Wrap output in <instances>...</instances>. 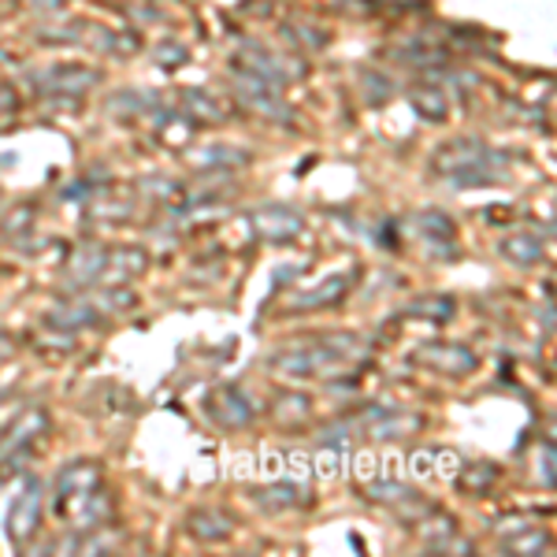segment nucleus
I'll return each instance as SVG.
<instances>
[{"label":"nucleus","mask_w":557,"mask_h":557,"mask_svg":"<svg viewBox=\"0 0 557 557\" xmlns=\"http://www.w3.org/2000/svg\"><path fill=\"white\" fill-rule=\"evenodd\" d=\"M38 517H41V487H38V483H30V487L15 498L12 513H8V535H12L15 543H23V539L34 532Z\"/></svg>","instance_id":"1"},{"label":"nucleus","mask_w":557,"mask_h":557,"mask_svg":"<svg viewBox=\"0 0 557 557\" xmlns=\"http://www.w3.org/2000/svg\"><path fill=\"white\" fill-rule=\"evenodd\" d=\"M420 361L428 368H438V372H446V375H461L475 368V357L469 349H461L454 343H431L428 349H420Z\"/></svg>","instance_id":"2"},{"label":"nucleus","mask_w":557,"mask_h":557,"mask_svg":"<svg viewBox=\"0 0 557 557\" xmlns=\"http://www.w3.org/2000/svg\"><path fill=\"white\" fill-rule=\"evenodd\" d=\"M94 78H97L94 67H78V64L64 67L60 64L41 78V89L45 94H83V89L94 86Z\"/></svg>","instance_id":"3"},{"label":"nucleus","mask_w":557,"mask_h":557,"mask_svg":"<svg viewBox=\"0 0 557 557\" xmlns=\"http://www.w3.org/2000/svg\"><path fill=\"white\" fill-rule=\"evenodd\" d=\"M212 417L220 420V424H227V428H238V424H246V420L253 417V409H249V401L242 398L238 391H223L220 398H215V406H212Z\"/></svg>","instance_id":"4"},{"label":"nucleus","mask_w":557,"mask_h":557,"mask_svg":"<svg viewBox=\"0 0 557 557\" xmlns=\"http://www.w3.org/2000/svg\"><path fill=\"white\" fill-rule=\"evenodd\" d=\"M257 223H260V231H264L268 238H294L301 231V220L294 212H286V209H268V212H260L257 215Z\"/></svg>","instance_id":"5"},{"label":"nucleus","mask_w":557,"mask_h":557,"mask_svg":"<svg viewBox=\"0 0 557 557\" xmlns=\"http://www.w3.org/2000/svg\"><path fill=\"white\" fill-rule=\"evenodd\" d=\"M412 108H417L424 120L438 123V120H446V108H450V101H446V94L438 86H417L412 89Z\"/></svg>","instance_id":"6"},{"label":"nucleus","mask_w":557,"mask_h":557,"mask_svg":"<svg viewBox=\"0 0 557 557\" xmlns=\"http://www.w3.org/2000/svg\"><path fill=\"white\" fill-rule=\"evenodd\" d=\"M398 60H406L412 67H438L443 64V49H435V45H409V49H398Z\"/></svg>","instance_id":"7"},{"label":"nucleus","mask_w":557,"mask_h":557,"mask_svg":"<svg viewBox=\"0 0 557 557\" xmlns=\"http://www.w3.org/2000/svg\"><path fill=\"white\" fill-rule=\"evenodd\" d=\"M502 253H509V260H517V264H535V260L543 257V246H539L535 238L517 235L513 242H506V246H502Z\"/></svg>","instance_id":"8"},{"label":"nucleus","mask_w":557,"mask_h":557,"mask_svg":"<svg viewBox=\"0 0 557 557\" xmlns=\"http://www.w3.org/2000/svg\"><path fill=\"white\" fill-rule=\"evenodd\" d=\"M286 34H298L301 45H323V41H327V34L312 30V26H286Z\"/></svg>","instance_id":"9"},{"label":"nucleus","mask_w":557,"mask_h":557,"mask_svg":"<svg viewBox=\"0 0 557 557\" xmlns=\"http://www.w3.org/2000/svg\"><path fill=\"white\" fill-rule=\"evenodd\" d=\"M15 104H20V101H15V94H12V89H8V86H0V112H15Z\"/></svg>","instance_id":"10"},{"label":"nucleus","mask_w":557,"mask_h":557,"mask_svg":"<svg viewBox=\"0 0 557 557\" xmlns=\"http://www.w3.org/2000/svg\"><path fill=\"white\" fill-rule=\"evenodd\" d=\"M0 64H4V52H0Z\"/></svg>","instance_id":"11"}]
</instances>
